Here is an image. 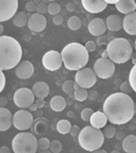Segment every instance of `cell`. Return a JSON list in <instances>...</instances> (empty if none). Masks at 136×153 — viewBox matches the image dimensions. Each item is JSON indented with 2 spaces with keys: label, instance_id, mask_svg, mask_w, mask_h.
Instances as JSON below:
<instances>
[{
  "label": "cell",
  "instance_id": "6da1fadb",
  "mask_svg": "<svg viewBox=\"0 0 136 153\" xmlns=\"http://www.w3.org/2000/svg\"><path fill=\"white\" fill-rule=\"evenodd\" d=\"M103 110L111 124L120 126L129 122L133 118L135 113V103L128 94L117 92L106 98Z\"/></svg>",
  "mask_w": 136,
  "mask_h": 153
},
{
  "label": "cell",
  "instance_id": "7a4b0ae2",
  "mask_svg": "<svg viewBox=\"0 0 136 153\" xmlns=\"http://www.w3.org/2000/svg\"><path fill=\"white\" fill-rule=\"evenodd\" d=\"M22 49L19 41L10 36H0V69L14 68L21 61Z\"/></svg>",
  "mask_w": 136,
  "mask_h": 153
},
{
  "label": "cell",
  "instance_id": "3957f363",
  "mask_svg": "<svg viewBox=\"0 0 136 153\" xmlns=\"http://www.w3.org/2000/svg\"><path fill=\"white\" fill-rule=\"evenodd\" d=\"M61 54L65 68L69 71H79L84 68L89 59L85 46L76 42L67 45Z\"/></svg>",
  "mask_w": 136,
  "mask_h": 153
},
{
  "label": "cell",
  "instance_id": "277c9868",
  "mask_svg": "<svg viewBox=\"0 0 136 153\" xmlns=\"http://www.w3.org/2000/svg\"><path fill=\"white\" fill-rule=\"evenodd\" d=\"M108 58L115 64H123L131 59L133 49L127 39L115 38L107 46Z\"/></svg>",
  "mask_w": 136,
  "mask_h": 153
},
{
  "label": "cell",
  "instance_id": "5b68a950",
  "mask_svg": "<svg viewBox=\"0 0 136 153\" xmlns=\"http://www.w3.org/2000/svg\"><path fill=\"white\" fill-rule=\"evenodd\" d=\"M78 141L83 149L88 152H94L102 147L104 141V135L99 128L92 126H85L79 133Z\"/></svg>",
  "mask_w": 136,
  "mask_h": 153
},
{
  "label": "cell",
  "instance_id": "8992f818",
  "mask_svg": "<svg viewBox=\"0 0 136 153\" xmlns=\"http://www.w3.org/2000/svg\"><path fill=\"white\" fill-rule=\"evenodd\" d=\"M38 148L37 138L30 133H20L12 140L14 153H36Z\"/></svg>",
  "mask_w": 136,
  "mask_h": 153
},
{
  "label": "cell",
  "instance_id": "52a82bcc",
  "mask_svg": "<svg viewBox=\"0 0 136 153\" xmlns=\"http://www.w3.org/2000/svg\"><path fill=\"white\" fill-rule=\"evenodd\" d=\"M115 71V63L108 58H99L94 64V71L96 76L102 79H108L113 76Z\"/></svg>",
  "mask_w": 136,
  "mask_h": 153
},
{
  "label": "cell",
  "instance_id": "ba28073f",
  "mask_svg": "<svg viewBox=\"0 0 136 153\" xmlns=\"http://www.w3.org/2000/svg\"><path fill=\"white\" fill-rule=\"evenodd\" d=\"M96 75L90 68H84L79 70L75 76V81L79 86L84 89L91 88L96 82Z\"/></svg>",
  "mask_w": 136,
  "mask_h": 153
},
{
  "label": "cell",
  "instance_id": "9c48e42d",
  "mask_svg": "<svg viewBox=\"0 0 136 153\" xmlns=\"http://www.w3.org/2000/svg\"><path fill=\"white\" fill-rule=\"evenodd\" d=\"M34 94L31 90L26 87H22L14 93V102L19 108H29L34 102Z\"/></svg>",
  "mask_w": 136,
  "mask_h": 153
},
{
  "label": "cell",
  "instance_id": "30bf717a",
  "mask_svg": "<svg viewBox=\"0 0 136 153\" xmlns=\"http://www.w3.org/2000/svg\"><path fill=\"white\" fill-rule=\"evenodd\" d=\"M34 117L31 113L26 110H21L17 111L13 115V125L19 130H27L31 127Z\"/></svg>",
  "mask_w": 136,
  "mask_h": 153
},
{
  "label": "cell",
  "instance_id": "8fae6325",
  "mask_svg": "<svg viewBox=\"0 0 136 153\" xmlns=\"http://www.w3.org/2000/svg\"><path fill=\"white\" fill-rule=\"evenodd\" d=\"M61 54L58 51L50 50L42 56V64L46 69L50 71H57L62 65Z\"/></svg>",
  "mask_w": 136,
  "mask_h": 153
},
{
  "label": "cell",
  "instance_id": "7c38bea8",
  "mask_svg": "<svg viewBox=\"0 0 136 153\" xmlns=\"http://www.w3.org/2000/svg\"><path fill=\"white\" fill-rule=\"evenodd\" d=\"M18 0H0V22L10 20L17 13Z\"/></svg>",
  "mask_w": 136,
  "mask_h": 153
},
{
  "label": "cell",
  "instance_id": "4fadbf2b",
  "mask_svg": "<svg viewBox=\"0 0 136 153\" xmlns=\"http://www.w3.org/2000/svg\"><path fill=\"white\" fill-rule=\"evenodd\" d=\"M28 27L34 32H42L47 25V20L43 14L34 13L29 17L27 22Z\"/></svg>",
  "mask_w": 136,
  "mask_h": 153
},
{
  "label": "cell",
  "instance_id": "5bb4252c",
  "mask_svg": "<svg viewBox=\"0 0 136 153\" xmlns=\"http://www.w3.org/2000/svg\"><path fill=\"white\" fill-rule=\"evenodd\" d=\"M34 73V68L32 63L28 60H23L19 63L15 68L17 77L21 79H28Z\"/></svg>",
  "mask_w": 136,
  "mask_h": 153
},
{
  "label": "cell",
  "instance_id": "9a60e30c",
  "mask_svg": "<svg viewBox=\"0 0 136 153\" xmlns=\"http://www.w3.org/2000/svg\"><path fill=\"white\" fill-rule=\"evenodd\" d=\"M81 3L86 11L91 14L100 13L108 7V3L104 0H81Z\"/></svg>",
  "mask_w": 136,
  "mask_h": 153
},
{
  "label": "cell",
  "instance_id": "2e32d148",
  "mask_svg": "<svg viewBox=\"0 0 136 153\" xmlns=\"http://www.w3.org/2000/svg\"><path fill=\"white\" fill-rule=\"evenodd\" d=\"M88 31L91 34L96 37L101 36L105 33L107 30L106 22H104V19L96 18L91 21L88 24Z\"/></svg>",
  "mask_w": 136,
  "mask_h": 153
},
{
  "label": "cell",
  "instance_id": "e0dca14e",
  "mask_svg": "<svg viewBox=\"0 0 136 153\" xmlns=\"http://www.w3.org/2000/svg\"><path fill=\"white\" fill-rule=\"evenodd\" d=\"M123 27L125 32L132 36L136 35V12L126 14L123 20Z\"/></svg>",
  "mask_w": 136,
  "mask_h": 153
},
{
  "label": "cell",
  "instance_id": "ac0fdd59",
  "mask_svg": "<svg viewBox=\"0 0 136 153\" xmlns=\"http://www.w3.org/2000/svg\"><path fill=\"white\" fill-rule=\"evenodd\" d=\"M13 124V117L9 110L0 107V132L8 130Z\"/></svg>",
  "mask_w": 136,
  "mask_h": 153
},
{
  "label": "cell",
  "instance_id": "d6986e66",
  "mask_svg": "<svg viewBox=\"0 0 136 153\" xmlns=\"http://www.w3.org/2000/svg\"><path fill=\"white\" fill-rule=\"evenodd\" d=\"M108 121V120L106 114L101 111H96V112L93 113L91 116L90 120H89L91 126L96 128H99V129L104 128V126L107 125Z\"/></svg>",
  "mask_w": 136,
  "mask_h": 153
},
{
  "label": "cell",
  "instance_id": "ffe728a7",
  "mask_svg": "<svg viewBox=\"0 0 136 153\" xmlns=\"http://www.w3.org/2000/svg\"><path fill=\"white\" fill-rule=\"evenodd\" d=\"M115 8L122 14H131L136 10V2L135 0H120L115 4Z\"/></svg>",
  "mask_w": 136,
  "mask_h": 153
},
{
  "label": "cell",
  "instance_id": "44dd1931",
  "mask_svg": "<svg viewBox=\"0 0 136 153\" xmlns=\"http://www.w3.org/2000/svg\"><path fill=\"white\" fill-rule=\"evenodd\" d=\"M107 29L112 32L120 31L123 28V20L117 14H111L106 19Z\"/></svg>",
  "mask_w": 136,
  "mask_h": 153
},
{
  "label": "cell",
  "instance_id": "7402d4cb",
  "mask_svg": "<svg viewBox=\"0 0 136 153\" xmlns=\"http://www.w3.org/2000/svg\"><path fill=\"white\" fill-rule=\"evenodd\" d=\"M32 91L37 98H45L49 94V87L46 82L40 81L33 86Z\"/></svg>",
  "mask_w": 136,
  "mask_h": 153
},
{
  "label": "cell",
  "instance_id": "603a6c76",
  "mask_svg": "<svg viewBox=\"0 0 136 153\" xmlns=\"http://www.w3.org/2000/svg\"><path fill=\"white\" fill-rule=\"evenodd\" d=\"M123 149L127 153H136V136L129 135L123 139Z\"/></svg>",
  "mask_w": 136,
  "mask_h": 153
},
{
  "label": "cell",
  "instance_id": "cb8c5ba5",
  "mask_svg": "<svg viewBox=\"0 0 136 153\" xmlns=\"http://www.w3.org/2000/svg\"><path fill=\"white\" fill-rule=\"evenodd\" d=\"M66 101L62 96L56 95L52 98L50 100V105L51 109L55 111V112H61L65 110L66 107Z\"/></svg>",
  "mask_w": 136,
  "mask_h": 153
},
{
  "label": "cell",
  "instance_id": "d4e9b609",
  "mask_svg": "<svg viewBox=\"0 0 136 153\" xmlns=\"http://www.w3.org/2000/svg\"><path fill=\"white\" fill-rule=\"evenodd\" d=\"M12 21H13L14 25H15V26H17V27H23V26H25V25L27 24V15H26V14H25V12H18V13H16V14H14V16L12 18Z\"/></svg>",
  "mask_w": 136,
  "mask_h": 153
},
{
  "label": "cell",
  "instance_id": "484cf974",
  "mask_svg": "<svg viewBox=\"0 0 136 153\" xmlns=\"http://www.w3.org/2000/svg\"><path fill=\"white\" fill-rule=\"evenodd\" d=\"M72 125L68 120H60L57 124V130L59 133L62 135H65L69 133L71 130Z\"/></svg>",
  "mask_w": 136,
  "mask_h": 153
},
{
  "label": "cell",
  "instance_id": "4316f807",
  "mask_svg": "<svg viewBox=\"0 0 136 153\" xmlns=\"http://www.w3.org/2000/svg\"><path fill=\"white\" fill-rule=\"evenodd\" d=\"M82 22L81 19L77 16H72L68 20V27L71 30L76 31L81 29Z\"/></svg>",
  "mask_w": 136,
  "mask_h": 153
},
{
  "label": "cell",
  "instance_id": "83f0119b",
  "mask_svg": "<svg viewBox=\"0 0 136 153\" xmlns=\"http://www.w3.org/2000/svg\"><path fill=\"white\" fill-rule=\"evenodd\" d=\"M74 98L78 102H83V101L86 100L88 98V91L84 88H79L78 90H76L74 91Z\"/></svg>",
  "mask_w": 136,
  "mask_h": 153
},
{
  "label": "cell",
  "instance_id": "f1b7e54d",
  "mask_svg": "<svg viewBox=\"0 0 136 153\" xmlns=\"http://www.w3.org/2000/svg\"><path fill=\"white\" fill-rule=\"evenodd\" d=\"M61 8V6L58 4V2H51L50 4H49L48 6V13L51 15H57V14H60Z\"/></svg>",
  "mask_w": 136,
  "mask_h": 153
},
{
  "label": "cell",
  "instance_id": "f546056e",
  "mask_svg": "<svg viewBox=\"0 0 136 153\" xmlns=\"http://www.w3.org/2000/svg\"><path fill=\"white\" fill-rule=\"evenodd\" d=\"M129 83L132 90L136 93V64L132 68L129 74Z\"/></svg>",
  "mask_w": 136,
  "mask_h": 153
},
{
  "label": "cell",
  "instance_id": "4dcf8cb0",
  "mask_svg": "<svg viewBox=\"0 0 136 153\" xmlns=\"http://www.w3.org/2000/svg\"><path fill=\"white\" fill-rule=\"evenodd\" d=\"M63 145L61 142L58 140H54L50 143V146H49V150L53 153H60L62 151Z\"/></svg>",
  "mask_w": 136,
  "mask_h": 153
},
{
  "label": "cell",
  "instance_id": "1f68e13d",
  "mask_svg": "<svg viewBox=\"0 0 136 153\" xmlns=\"http://www.w3.org/2000/svg\"><path fill=\"white\" fill-rule=\"evenodd\" d=\"M104 137L106 138H108V139H111V138H113L116 135V128L115 127H114L113 126H108L106 128H104V130L103 132Z\"/></svg>",
  "mask_w": 136,
  "mask_h": 153
},
{
  "label": "cell",
  "instance_id": "d6a6232c",
  "mask_svg": "<svg viewBox=\"0 0 136 153\" xmlns=\"http://www.w3.org/2000/svg\"><path fill=\"white\" fill-rule=\"evenodd\" d=\"M62 90L63 91L65 92V94H70L72 93L74 90V82L72 80H67L65 81L62 85Z\"/></svg>",
  "mask_w": 136,
  "mask_h": 153
},
{
  "label": "cell",
  "instance_id": "836d02e7",
  "mask_svg": "<svg viewBox=\"0 0 136 153\" xmlns=\"http://www.w3.org/2000/svg\"><path fill=\"white\" fill-rule=\"evenodd\" d=\"M37 144H38V148L41 150H47L49 149L50 146V141L48 138L46 137H42L41 139L37 140Z\"/></svg>",
  "mask_w": 136,
  "mask_h": 153
},
{
  "label": "cell",
  "instance_id": "e575fe53",
  "mask_svg": "<svg viewBox=\"0 0 136 153\" xmlns=\"http://www.w3.org/2000/svg\"><path fill=\"white\" fill-rule=\"evenodd\" d=\"M94 113L93 110L91 108H85L81 112V118L84 121H89L92 114Z\"/></svg>",
  "mask_w": 136,
  "mask_h": 153
},
{
  "label": "cell",
  "instance_id": "d590c367",
  "mask_svg": "<svg viewBox=\"0 0 136 153\" xmlns=\"http://www.w3.org/2000/svg\"><path fill=\"white\" fill-rule=\"evenodd\" d=\"M120 91L124 94H131L132 92V86L130 85L129 82H123L120 86Z\"/></svg>",
  "mask_w": 136,
  "mask_h": 153
},
{
  "label": "cell",
  "instance_id": "8d00e7d4",
  "mask_svg": "<svg viewBox=\"0 0 136 153\" xmlns=\"http://www.w3.org/2000/svg\"><path fill=\"white\" fill-rule=\"evenodd\" d=\"M36 11L38 14H44L46 12H48V7L46 6L43 2H40L37 5V8H36Z\"/></svg>",
  "mask_w": 136,
  "mask_h": 153
},
{
  "label": "cell",
  "instance_id": "74e56055",
  "mask_svg": "<svg viewBox=\"0 0 136 153\" xmlns=\"http://www.w3.org/2000/svg\"><path fill=\"white\" fill-rule=\"evenodd\" d=\"M36 8H37V6L35 4L34 2L33 1H29V2L25 4V9L28 12L30 13H33L36 10Z\"/></svg>",
  "mask_w": 136,
  "mask_h": 153
},
{
  "label": "cell",
  "instance_id": "f35d334b",
  "mask_svg": "<svg viewBox=\"0 0 136 153\" xmlns=\"http://www.w3.org/2000/svg\"><path fill=\"white\" fill-rule=\"evenodd\" d=\"M85 48L86 49L88 50V53H92V52H94V51L96 50V43H95L94 41H89L85 44Z\"/></svg>",
  "mask_w": 136,
  "mask_h": 153
},
{
  "label": "cell",
  "instance_id": "ab89813d",
  "mask_svg": "<svg viewBox=\"0 0 136 153\" xmlns=\"http://www.w3.org/2000/svg\"><path fill=\"white\" fill-rule=\"evenodd\" d=\"M6 86V77L2 70L0 69V93L3 91Z\"/></svg>",
  "mask_w": 136,
  "mask_h": 153
},
{
  "label": "cell",
  "instance_id": "60d3db41",
  "mask_svg": "<svg viewBox=\"0 0 136 153\" xmlns=\"http://www.w3.org/2000/svg\"><path fill=\"white\" fill-rule=\"evenodd\" d=\"M80 132H81V128H80V127L77 126H72L71 130H70L69 133H70L71 136L75 137H78Z\"/></svg>",
  "mask_w": 136,
  "mask_h": 153
},
{
  "label": "cell",
  "instance_id": "b9f144b4",
  "mask_svg": "<svg viewBox=\"0 0 136 153\" xmlns=\"http://www.w3.org/2000/svg\"><path fill=\"white\" fill-rule=\"evenodd\" d=\"M63 21H64V19L63 17L61 15V14H57V15H54L53 19V23L57 25H60L63 23Z\"/></svg>",
  "mask_w": 136,
  "mask_h": 153
},
{
  "label": "cell",
  "instance_id": "7bdbcfd3",
  "mask_svg": "<svg viewBox=\"0 0 136 153\" xmlns=\"http://www.w3.org/2000/svg\"><path fill=\"white\" fill-rule=\"evenodd\" d=\"M34 103L38 109H42V107H44L45 105L44 98H37L36 100H34Z\"/></svg>",
  "mask_w": 136,
  "mask_h": 153
},
{
  "label": "cell",
  "instance_id": "ee69618b",
  "mask_svg": "<svg viewBox=\"0 0 136 153\" xmlns=\"http://www.w3.org/2000/svg\"><path fill=\"white\" fill-rule=\"evenodd\" d=\"M7 104V98H5L4 96H1L0 97V107H4Z\"/></svg>",
  "mask_w": 136,
  "mask_h": 153
},
{
  "label": "cell",
  "instance_id": "f6af8a7d",
  "mask_svg": "<svg viewBox=\"0 0 136 153\" xmlns=\"http://www.w3.org/2000/svg\"><path fill=\"white\" fill-rule=\"evenodd\" d=\"M97 44L101 45H104L105 42H106V37H103V35L101 36H99V38L97 39Z\"/></svg>",
  "mask_w": 136,
  "mask_h": 153
},
{
  "label": "cell",
  "instance_id": "bcb514c9",
  "mask_svg": "<svg viewBox=\"0 0 136 153\" xmlns=\"http://www.w3.org/2000/svg\"><path fill=\"white\" fill-rule=\"evenodd\" d=\"M66 8H67L68 11L73 12L74 10H75V8H76V7H75V4H74V3H72V2H69V3L67 4Z\"/></svg>",
  "mask_w": 136,
  "mask_h": 153
},
{
  "label": "cell",
  "instance_id": "7dc6e473",
  "mask_svg": "<svg viewBox=\"0 0 136 153\" xmlns=\"http://www.w3.org/2000/svg\"><path fill=\"white\" fill-rule=\"evenodd\" d=\"M88 98L92 101L95 100V99L97 98V93L95 91H92L90 92V94H88Z\"/></svg>",
  "mask_w": 136,
  "mask_h": 153
},
{
  "label": "cell",
  "instance_id": "c3c4849f",
  "mask_svg": "<svg viewBox=\"0 0 136 153\" xmlns=\"http://www.w3.org/2000/svg\"><path fill=\"white\" fill-rule=\"evenodd\" d=\"M0 153H10V150L8 147L2 146L0 147Z\"/></svg>",
  "mask_w": 136,
  "mask_h": 153
},
{
  "label": "cell",
  "instance_id": "681fc988",
  "mask_svg": "<svg viewBox=\"0 0 136 153\" xmlns=\"http://www.w3.org/2000/svg\"><path fill=\"white\" fill-rule=\"evenodd\" d=\"M108 4H116L120 0H104Z\"/></svg>",
  "mask_w": 136,
  "mask_h": 153
},
{
  "label": "cell",
  "instance_id": "f907efd6",
  "mask_svg": "<svg viewBox=\"0 0 136 153\" xmlns=\"http://www.w3.org/2000/svg\"><path fill=\"white\" fill-rule=\"evenodd\" d=\"M29 108H30L31 111H35V110H37V106H36V105H35L34 103H33L32 105H30V106Z\"/></svg>",
  "mask_w": 136,
  "mask_h": 153
},
{
  "label": "cell",
  "instance_id": "816d5d0a",
  "mask_svg": "<svg viewBox=\"0 0 136 153\" xmlns=\"http://www.w3.org/2000/svg\"><path fill=\"white\" fill-rule=\"evenodd\" d=\"M92 153H108L105 150H102V149H98V150H96V151L92 152Z\"/></svg>",
  "mask_w": 136,
  "mask_h": 153
},
{
  "label": "cell",
  "instance_id": "f5cc1de1",
  "mask_svg": "<svg viewBox=\"0 0 136 153\" xmlns=\"http://www.w3.org/2000/svg\"><path fill=\"white\" fill-rule=\"evenodd\" d=\"M108 55L107 50H105L104 53H102V58H108Z\"/></svg>",
  "mask_w": 136,
  "mask_h": 153
},
{
  "label": "cell",
  "instance_id": "db71d44e",
  "mask_svg": "<svg viewBox=\"0 0 136 153\" xmlns=\"http://www.w3.org/2000/svg\"><path fill=\"white\" fill-rule=\"evenodd\" d=\"M79 88H81V87L79 86V84H77L76 82H74V90L76 91V90H78Z\"/></svg>",
  "mask_w": 136,
  "mask_h": 153
},
{
  "label": "cell",
  "instance_id": "11a10c76",
  "mask_svg": "<svg viewBox=\"0 0 136 153\" xmlns=\"http://www.w3.org/2000/svg\"><path fill=\"white\" fill-rule=\"evenodd\" d=\"M3 30H4V29H3V25H2V24H1V22H0V35L3 33Z\"/></svg>",
  "mask_w": 136,
  "mask_h": 153
},
{
  "label": "cell",
  "instance_id": "9f6ffc18",
  "mask_svg": "<svg viewBox=\"0 0 136 153\" xmlns=\"http://www.w3.org/2000/svg\"><path fill=\"white\" fill-rule=\"evenodd\" d=\"M40 153H53V152H52L50 150H48V149H47V150H42Z\"/></svg>",
  "mask_w": 136,
  "mask_h": 153
},
{
  "label": "cell",
  "instance_id": "6f0895ef",
  "mask_svg": "<svg viewBox=\"0 0 136 153\" xmlns=\"http://www.w3.org/2000/svg\"><path fill=\"white\" fill-rule=\"evenodd\" d=\"M111 153H120V152L117 151V150H114V151H112V152H111Z\"/></svg>",
  "mask_w": 136,
  "mask_h": 153
},
{
  "label": "cell",
  "instance_id": "680465c9",
  "mask_svg": "<svg viewBox=\"0 0 136 153\" xmlns=\"http://www.w3.org/2000/svg\"><path fill=\"white\" fill-rule=\"evenodd\" d=\"M49 1H56V0H49Z\"/></svg>",
  "mask_w": 136,
  "mask_h": 153
},
{
  "label": "cell",
  "instance_id": "91938a15",
  "mask_svg": "<svg viewBox=\"0 0 136 153\" xmlns=\"http://www.w3.org/2000/svg\"><path fill=\"white\" fill-rule=\"evenodd\" d=\"M135 50H136V40H135Z\"/></svg>",
  "mask_w": 136,
  "mask_h": 153
},
{
  "label": "cell",
  "instance_id": "94428289",
  "mask_svg": "<svg viewBox=\"0 0 136 153\" xmlns=\"http://www.w3.org/2000/svg\"><path fill=\"white\" fill-rule=\"evenodd\" d=\"M135 113H136V103H135Z\"/></svg>",
  "mask_w": 136,
  "mask_h": 153
},
{
  "label": "cell",
  "instance_id": "6125c7cd",
  "mask_svg": "<svg viewBox=\"0 0 136 153\" xmlns=\"http://www.w3.org/2000/svg\"><path fill=\"white\" fill-rule=\"evenodd\" d=\"M27 1H31V0H27Z\"/></svg>",
  "mask_w": 136,
  "mask_h": 153
}]
</instances>
